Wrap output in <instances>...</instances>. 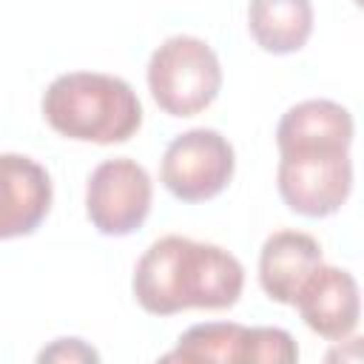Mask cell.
<instances>
[{
  "instance_id": "obj_7",
  "label": "cell",
  "mask_w": 364,
  "mask_h": 364,
  "mask_svg": "<svg viewBox=\"0 0 364 364\" xmlns=\"http://www.w3.org/2000/svg\"><path fill=\"white\" fill-rule=\"evenodd\" d=\"M299 358L293 336L282 327H245L236 321H205L188 327L162 361H276Z\"/></svg>"
},
{
  "instance_id": "obj_1",
  "label": "cell",
  "mask_w": 364,
  "mask_h": 364,
  "mask_svg": "<svg viewBox=\"0 0 364 364\" xmlns=\"http://www.w3.org/2000/svg\"><path fill=\"white\" fill-rule=\"evenodd\" d=\"M353 117L333 100H304L284 111L276 125L282 202L307 219L341 210L353 191Z\"/></svg>"
},
{
  "instance_id": "obj_5",
  "label": "cell",
  "mask_w": 364,
  "mask_h": 364,
  "mask_svg": "<svg viewBox=\"0 0 364 364\" xmlns=\"http://www.w3.org/2000/svg\"><path fill=\"white\" fill-rule=\"evenodd\" d=\"M233 145L213 128H191L173 136L162 154L159 179L179 202H208L233 179Z\"/></svg>"
},
{
  "instance_id": "obj_10",
  "label": "cell",
  "mask_w": 364,
  "mask_h": 364,
  "mask_svg": "<svg viewBox=\"0 0 364 364\" xmlns=\"http://www.w3.org/2000/svg\"><path fill=\"white\" fill-rule=\"evenodd\" d=\"M321 245L304 230H276L259 253V284L279 304L296 301L304 279L321 264Z\"/></svg>"
},
{
  "instance_id": "obj_11",
  "label": "cell",
  "mask_w": 364,
  "mask_h": 364,
  "mask_svg": "<svg viewBox=\"0 0 364 364\" xmlns=\"http://www.w3.org/2000/svg\"><path fill=\"white\" fill-rule=\"evenodd\" d=\"M247 28L256 46L267 54L301 51L313 34L310 0H250Z\"/></svg>"
},
{
  "instance_id": "obj_2",
  "label": "cell",
  "mask_w": 364,
  "mask_h": 364,
  "mask_svg": "<svg viewBox=\"0 0 364 364\" xmlns=\"http://www.w3.org/2000/svg\"><path fill=\"white\" fill-rule=\"evenodd\" d=\"M131 287L136 304L151 316L228 310L242 296L245 267L219 245L162 236L136 262Z\"/></svg>"
},
{
  "instance_id": "obj_3",
  "label": "cell",
  "mask_w": 364,
  "mask_h": 364,
  "mask_svg": "<svg viewBox=\"0 0 364 364\" xmlns=\"http://www.w3.org/2000/svg\"><path fill=\"white\" fill-rule=\"evenodd\" d=\"M43 119L51 131L74 142L117 145L128 142L142 125L136 91L100 71H68L51 80L43 94Z\"/></svg>"
},
{
  "instance_id": "obj_9",
  "label": "cell",
  "mask_w": 364,
  "mask_h": 364,
  "mask_svg": "<svg viewBox=\"0 0 364 364\" xmlns=\"http://www.w3.org/2000/svg\"><path fill=\"white\" fill-rule=\"evenodd\" d=\"M293 307L313 333L330 341H341L358 327L361 318L358 282L353 273L321 262L299 287Z\"/></svg>"
},
{
  "instance_id": "obj_6",
  "label": "cell",
  "mask_w": 364,
  "mask_h": 364,
  "mask_svg": "<svg viewBox=\"0 0 364 364\" xmlns=\"http://www.w3.org/2000/svg\"><path fill=\"white\" fill-rule=\"evenodd\" d=\"M154 202V182L148 171L128 159L114 156L100 162L85 185V216L102 236L136 233Z\"/></svg>"
},
{
  "instance_id": "obj_8",
  "label": "cell",
  "mask_w": 364,
  "mask_h": 364,
  "mask_svg": "<svg viewBox=\"0 0 364 364\" xmlns=\"http://www.w3.org/2000/svg\"><path fill=\"white\" fill-rule=\"evenodd\" d=\"M54 199L48 171L23 154H0V242L31 236Z\"/></svg>"
},
{
  "instance_id": "obj_4",
  "label": "cell",
  "mask_w": 364,
  "mask_h": 364,
  "mask_svg": "<svg viewBox=\"0 0 364 364\" xmlns=\"http://www.w3.org/2000/svg\"><path fill=\"white\" fill-rule=\"evenodd\" d=\"M148 91L168 117H196L222 91L216 51L191 34L168 37L148 60Z\"/></svg>"
},
{
  "instance_id": "obj_12",
  "label": "cell",
  "mask_w": 364,
  "mask_h": 364,
  "mask_svg": "<svg viewBox=\"0 0 364 364\" xmlns=\"http://www.w3.org/2000/svg\"><path fill=\"white\" fill-rule=\"evenodd\" d=\"M40 361H100V355L82 338H57L40 353Z\"/></svg>"
}]
</instances>
